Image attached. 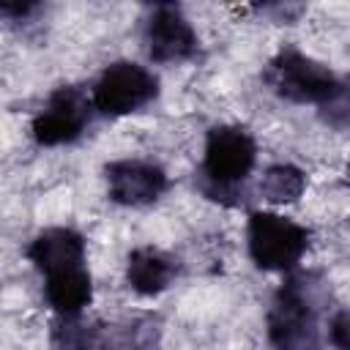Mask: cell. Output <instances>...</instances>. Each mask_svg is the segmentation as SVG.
Instances as JSON below:
<instances>
[{
	"label": "cell",
	"instance_id": "1",
	"mask_svg": "<svg viewBox=\"0 0 350 350\" xmlns=\"http://www.w3.org/2000/svg\"><path fill=\"white\" fill-rule=\"evenodd\" d=\"M257 161V142L243 126L221 123L208 129L205 150L200 164V189L205 197L238 205L243 197V183Z\"/></svg>",
	"mask_w": 350,
	"mask_h": 350
},
{
	"label": "cell",
	"instance_id": "2",
	"mask_svg": "<svg viewBox=\"0 0 350 350\" xmlns=\"http://www.w3.org/2000/svg\"><path fill=\"white\" fill-rule=\"evenodd\" d=\"M268 342L273 350H323L320 309L309 273H290L268 309Z\"/></svg>",
	"mask_w": 350,
	"mask_h": 350
},
{
	"label": "cell",
	"instance_id": "3",
	"mask_svg": "<svg viewBox=\"0 0 350 350\" xmlns=\"http://www.w3.org/2000/svg\"><path fill=\"white\" fill-rule=\"evenodd\" d=\"M262 82L271 88V93L293 104L334 107L342 98V82L336 74L298 49L276 52L262 71Z\"/></svg>",
	"mask_w": 350,
	"mask_h": 350
},
{
	"label": "cell",
	"instance_id": "4",
	"mask_svg": "<svg viewBox=\"0 0 350 350\" xmlns=\"http://www.w3.org/2000/svg\"><path fill=\"white\" fill-rule=\"evenodd\" d=\"M309 238L312 232L304 224L273 211H254L246 224L249 257L262 271L290 273L309 249Z\"/></svg>",
	"mask_w": 350,
	"mask_h": 350
},
{
	"label": "cell",
	"instance_id": "5",
	"mask_svg": "<svg viewBox=\"0 0 350 350\" xmlns=\"http://www.w3.org/2000/svg\"><path fill=\"white\" fill-rule=\"evenodd\" d=\"M156 96H159V77L131 60L109 63L98 74V79L90 90L93 109L107 118L139 112L142 107L156 101Z\"/></svg>",
	"mask_w": 350,
	"mask_h": 350
},
{
	"label": "cell",
	"instance_id": "6",
	"mask_svg": "<svg viewBox=\"0 0 350 350\" xmlns=\"http://www.w3.org/2000/svg\"><path fill=\"white\" fill-rule=\"evenodd\" d=\"M93 101L82 88L63 85L49 93L46 104L30 123V134L41 148H57L77 142L90 123Z\"/></svg>",
	"mask_w": 350,
	"mask_h": 350
},
{
	"label": "cell",
	"instance_id": "7",
	"mask_svg": "<svg viewBox=\"0 0 350 350\" xmlns=\"http://www.w3.org/2000/svg\"><path fill=\"white\" fill-rule=\"evenodd\" d=\"M145 52L153 63H183L200 49L197 33L183 11L172 3H159L145 19Z\"/></svg>",
	"mask_w": 350,
	"mask_h": 350
},
{
	"label": "cell",
	"instance_id": "8",
	"mask_svg": "<svg viewBox=\"0 0 350 350\" xmlns=\"http://www.w3.org/2000/svg\"><path fill=\"white\" fill-rule=\"evenodd\" d=\"M104 175H107L109 200L118 202V205H126V208L150 205L170 186L167 172L159 164L145 161V159H118V161H109L104 167Z\"/></svg>",
	"mask_w": 350,
	"mask_h": 350
},
{
	"label": "cell",
	"instance_id": "9",
	"mask_svg": "<svg viewBox=\"0 0 350 350\" xmlns=\"http://www.w3.org/2000/svg\"><path fill=\"white\" fill-rule=\"evenodd\" d=\"M85 252H88V246H85L82 232H77L71 227H46L30 241L27 260L46 279L52 273L82 268L85 265Z\"/></svg>",
	"mask_w": 350,
	"mask_h": 350
},
{
	"label": "cell",
	"instance_id": "10",
	"mask_svg": "<svg viewBox=\"0 0 350 350\" xmlns=\"http://www.w3.org/2000/svg\"><path fill=\"white\" fill-rule=\"evenodd\" d=\"M178 273V262L156 249V246H137L129 252L126 260V282L139 295H159L164 293Z\"/></svg>",
	"mask_w": 350,
	"mask_h": 350
},
{
	"label": "cell",
	"instance_id": "11",
	"mask_svg": "<svg viewBox=\"0 0 350 350\" xmlns=\"http://www.w3.org/2000/svg\"><path fill=\"white\" fill-rule=\"evenodd\" d=\"M44 298L60 317H79L93 301V282L88 268H71L44 279Z\"/></svg>",
	"mask_w": 350,
	"mask_h": 350
},
{
	"label": "cell",
	"instance_id": "12",
	"mask_svg": "<svg viewBox=\"0 0 350 350\" xmlns=\"http://www.w3.org/2000/svg\"><path fill=\"white\" fill-rule=\"evenodd\" d=\"M306 189V175L304 170H298L295 164H271L265 172H262V180H260V194L273 202V205H287V202H295Z\"/></svg>",
	"mask_w": 350,
	"mask_h": 350
},
{
	"label": "cell",
	"instance_id": "13",
	"mask_svg": "<svg viewBox=\"0 0 350 350\" xmlns=\"http://www.w3.org/2000/svg\"><path fill=\"white\" fill-rule=\"evenodd\" d=\"M328 339L336 350H350V309H342L328 323Z\"/></svg>",
	"mask_w": 350,
	"mask_h": 350
},
{
	"label": "cell",
	"instance_id": "14",
	"mask_svg": "<svg viewBox=\"0 0 350 350\" xmlns=\"http://www.w3.org/2000/svg\"><path fill=\"white\" fill-rule=\"evenodd\" d=\"M36 8H38L36 3H0V14H3V16H14V19H16V16L25 19V16H27L30 11H36Z\"/></svg>",
	"mask_w": 350,
	"mask_h": 350
},
{
	"label": "cell",
	"instance_id": "15",
	"mask_svg": "<svg viewBox=\"0 0 350 350\" xmlns=\"http://www.w3.org/2000/svg\"><path fill=\"white\" fill-rule=\"evenodd\" d=\"M347 180H350V167H347Z\"/></svg>",
	"mask_w": 350,
	"mask_h": 350
}]
</instances>
